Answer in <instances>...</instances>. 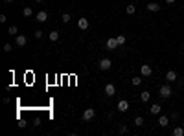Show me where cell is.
<instances>
[{
    "label": "cell",
    "mask_w": 184,
    "mask_h": 136,
    "mask_svg": "<svg viewBox=\"0 0 184 136\" xmlns=\"http://www.w3.org/2000/svg\"><path fill=\"white\" fill-rule=\"evenodd\" d=\"M171 94H173V92H171V87H170V85H162V87L158 88V96H160L162 99H170Z\"/></svg>",
    "instance_id": "1"
},
{
    "label": "cell",
    "mask_w": 184,
    "mask_h": 136,
    "mask_svg": "<svg viewBox=\"0 0 184 136\" xmlns=\"http://www.w3.org/2000/svg\"><path fill=\"white\" fill-rule=\"evenodd\" d=\"M81 118H83V122H90V120L96 118V110L94 109H85L83 114H81Z\"/></svg>",
    "instance_id": "2"
},
{
    "label": "cell",
    "mask_w": 184,
    "mask_h": 136,
    "mask_svg": "<svg viewBox=\"0 0 184 136\" xmlns=\"http://www.w3.org/2000/svg\"><path fill=\"white\" fill-rule=\"evenodd\" d=\"M98 66H99V70H109V68L112 66V63H111V59H109V57H103V59H99Z\"/></svg>",
    "instance_id": "3"
},
{
    "label": "cell",
    "mask_w": 184,
    "mask_h": 136,
    "mask_svg": "<svg viewBox=\"0 0 184 136\" xmlns=\"http://www.w3.org/2000/svg\"><path fill=\"white\" fill-rule=\"evenodd\" d=\"M151 74H153L151 64H142V66H140V75H142V77H149Z\"/></svg>",
    "instance_id": "4"
},
{
    "label": "cell",
    "mask_w": 184,
    "mask_h": 136,
    "mask_svg": "<svg viewBox=\"0 0 184 136\" xmlns=\"http://www.w3.org/2000/svg\"><path fill=\"white\" fill-rule=\"evenodd\" d=\"M105 46H107V50H116L118 46H120V44H118V41H116V37H111V39H107Z\"/></svg>",
    "instance_id": "5"
},
{
    "label": "cell",
    "mask_w": 184,
    "mask_h": 136,
    "mask_svg": "<svg viewBox=\"0 0 184 136\" xmlns=\"http://www.w3.org/2000/svg\"><path fill=\"white\" fill-rule=\"evenodd\" d=\"M116 109L120 110V112H127V110H129V101H127V99H120Z\"/></svg>",
    "instance_id": "6"
},
{
    "label": "cell",
    "mask_w": 184,
    "mask_h": 136,
    "mask_svg": "<svg viewBox=\"0 0 184 136\" xmlns=\"http://www.w3.org/2000/svg\"><path fill=\"white\" fill-rule=\"evenodd\" d=\"M88 26H90V22H88L85 17H81V18L77 21V28H79V29H88Z\"/></svg>",
    "instance_id": "7"
},
{
    "label": "cell",
    "mask_w": 184,
    "mask_h": 136,
    "mask_svg": "<svg viewBox=\"0 0 184 136\" xmlns=\"http://www.w3.org/2000/svg\"><path fill=\"white\" fill-rule=\"evenodd\" d=\"M35 21L37 22H48V13L46 11H39L35 15Z\"/></svg>",
    "instance_id": "8"
},
{
    "label": "cell",
    "mask_w": 184,
    "mask_h": 136,
    "mask_svg": "<svg viewBox=\"0 0 184 136\" xmlns=\"http://www.w3.org/2000/svg\"><path fill=\"white\" fill-rule=\"evenodd\" d=\"M105 94L107 96H114V94H116V87H114V83H107L105 85Z\"/></svg>",
    "instance_id": "9"
},
{
    "label": "cell",
    "mask_w": 184,
    "mask_h": 136,
    "mask_svg": "<svg viewBox=\"0 0 184 136\" xmlns=\"http://www.w3.org/2000/svg\"><path fill=\"white\" fill-rule=\"evenodd\" d=\"M26 44H28V37H26V35H17V46H26Z\"/></svg>",
    "instance_id": "10"
},
{
    "label": "cell",
    "mask_w": 184,
    "mask_h": 136,
    "mask_svg": "<svg viewBox=\"0 0 184 136\" xmlns=\"http://www.w3.org/2000/svg\"><path fill=\"white\" fill-rule=\"evenodd\" d=\"M147 9H149L151 13H158V11H160V6H158L157 2H149V4H147Z\"/></svg>",
    "instance_id": "11"
},
{
    "label": "cell",
    "mask_w": 184,
    "mask_h": 136,
    "mask_svg": "<svg viewBox=\"0 0 184 136\" xmlns=\"http://www.w3.org/2000/svg\"><path fill=\"white\" fill-rule=\"evenodd\" d=\"M149 112L157 116V114H160V112H162V107H160L158 103H155V105H151V107H149Z\"/></svg>",
    "instance_id": "12"
},
{
    "label": "cell",
    "mask_w": 184,
    "mask_h": 136,
    "mask_svg": "<svg viewBox=\"0 0 184 136\" xmlns=\"http://www.w3.org/2000/svg\"><path fill=\"white\" fill-rule=\"evenodd\" d=\"M158 125H160V127H168V125H170V116H160V118H158Z\"/></svg>",
    "instance_id": "13"
},
{
    "label": "cell",
    "mask_w": 184,
    "mask_h": 136,
    "mask_svg": "<svg viewBox=\"0 0 184 136\" xmlns=\"http://www.w3.org/2000/svg\"><path fill=\"white\" fill-rule=\"evenodd\" d=\"M48 39H50V41H52V42L59 41V31H57V29H53V31H50V33H48Z\"/></svg>",
    "instance_id": "14"
},
{
    "label": "cell",
    "mask_w": 184,
    "mask_h": 136,
    "mask_svg": "<svg viewBox=\"0 0 184 136\" xmlns=\"http://www.w3.org/2000/svg\"><path fill=\"white\" fill-rule=\"evenodd\" d=\"M177 79V72H173V70H170V72L166 74V81H170V83H173Z\"/></svg>",
    "instance_id": "15"
},
{
    "label": "cell",
    "mask_w": 184,
    "mask_h": 136,
    "mask_svg": "<svg viewBox=\"0 0 184 136\" xmlns=\"http://www.w3.org/2000/svg\"><path fill=\"white\" fill-rule=\"evenodd\" d=\"M22 15H24V17H26V18H29V17H33V9L29 8V6H26V8L22 9Z\"/></svg>",
    "instance_id": "16"
},
{
    "label": "cell",
    "mask_w": 184,
    "mask_h": 136,
    "mask_svg": "<svg viewBox=\"0 0 184 136\" xmlns=\"http://www.w3.org/2000/svg\"><path fill=\"white\" fill-rule=\"evenodd\" d=\"M149 98H151V94H149L147 90H144V92L140 94V101H144V103H147V101H149Z\"/></svg>",
    "instance_id": "17"
},
{
    "label": "cell",
    "mask_w": 184,
    "mask_h": 136,
    "mask_svg": "<svg viewBox=\"0 0 184 136\" xmlns=\"http://www.w3.org/2000/svg\"><path fill=\"white\" fill-rule=\"evenodd\" d=\"M125 13H127V15H135V13H136V8L133 6V4H129V6L125 8Z\"/></svg>",
    "instance_id": "18"
},
{
    "label": "cell",
    "mask_w": 184,
    "mask_h": 136,
    "mask_svg": "<svg viewBox=\"0 0 184 136\" xmlns=\"http://www.w3.org/2000/svg\"><path fill=\"white\" fill-rule=\"evenodd\" d=\"M8 33H9V35H17V33H18V28L15 26V24H11V26L8 28Z\"/></svg>",
    "instance_id": "19"
},
{
    "label": "cell",
    "mask_w": 184,
    "mask_h": 136,
    "mask_svg": "<svg viewBox=\"0 0 184 136\" xmlns=\"http://www.w3.org/2000/svg\"><path fill=\"white\" fill-rule=\"evenodd\" d=\"M173 134H175V136H182L184 134V127H173Z\"/></svg>",
    "instance_id": "20"
},
{
    "label": "cell",
    "mask_w": 184,
    "mask_h": 136,
    "mask_svg": "<svg viewBox=\"0 0 184 136\" xmlns=\"http://www.w3.org/2000/svg\"><path fill=\"white\" fill-rule=\"evenodd\" d=\"M135 125H136V127H142V125H144V118H142V116H136V118H135Z\"/></svg>",
    "instance_id": "21"
},
{
    "label": "cell",
    "mask_w": 184,
    "mask_h": 136,
    "mask_svg": "<svg viewBox=\"0 0 184 136\" xmlns=\"http://www.w3.org/2000/svg\"><path fill=\"white\" fill-rule=\"evenodd\" d=\"M118 131H120V134H125L129 129H127V125H125V123H120V127H118Z\"/></svg>",
    "instance_id": "22"
},
{
    "label": "cell",
    "mask_w": 184,
    "mask_h": 136,
    "mask_svg": "<svg viewBox=\"0 0 184 136\" xmlns=\"http://www.w3.org/2000/svg\"><path fill=\"white\" fill-rule=\"evenodd\" d=\"M131 81H133V85H135V87H138V85L142 83V77H138V75H135V77H133Z\"/></svg>",
    "instance_id": "23"
},
{
    "label": "cell",
    "mask_w": 184,
    "mask_h": 136,
    "mask_svg": "<svg viewBox=\"0 0 184 136\" xmlns=\"http://www.w3.org/2000/svg\"><path fill=\"white\" fill-rule=\"evenodd\" d=\"M33 35H35V39H37V41H41V39L44 37V33H42V29H37V31H35V33H33Z\"/></svg>",
    "instance_id": "24"
},
{
    "label": "cell",
    "mask_w": 184,
    "mask_h": 136,
    "mask_svg": "<svg viewBox=\"0 0 184 136\" xmlns=\"http://www.w3.org/2000/svg\"><path fill=\"white\" fill-rule=\"evenodd\" d=\"M61 21H63V22H70L72 18H70V15H68V13H63V15H61Z\"/></svg>",
    "instance_id": "25"
},
{
    "label": "cell",
    "mask_w": 184,
    "mask_h": 136,
    "mask_svg": "<svg viewBox=\"0 0 184 136\" xmlns=\"http://www.w3.org/2000/svg\"><path fill=\"white\" fill-rule=\"evenodd\" d=\"M116 41H118V44H120V46H122V44H125V35H118Z\"/></svg>",
    "instance_id": "26"
},
{
    "label": "cell",
    "mask_w": 184,
    "mask_h": 136,
    "mask_svg": "<svg viewBox=\"0 0 184 136\" xmlns=\"http://www.w3.org/2000/svg\"><path fill=\"white\" fill-rule=\"evenodd\" d=\"M170 120H173V122L179 120V114H177V112H171V114H170Z\"/></svg>",
    "instance_id": "27"
},
{
    "label": "cell",
    "mask_w": 184,
    "mask_h": 136,
    "mask_svg": "<svg viewBox=\"0 0 184 136\" xmlns=\"http://www.w3.org/2000/svg\"><path fill=\"white\" fill-rule=\"evenodd\" d=\"M4 52H8V53L11 52V44H4Z\"/></svg>",
    "instance_id": "28"
},
{
    "label": "cell",
    "mask_w": 184,
    "mask_h": 136,
    "mask_svg": "<svg viewBox=\"0 0 184 136\" xmlns=\"http://www.w3.org/2000/svg\"><path fill=\"white\" fill-rule=\"evenodd\" d=\"M0 22H2V24H4V22H8V17H6V15H4V13L0 15Z\"/></svg>",
    "instance_id": "29"
},
{
    "label": "cell",
    "mask_w": 184,
    "mask_h": 136,
    "mask_svg": "<svg viewBox=\"0 0 184 136\" xmlns=\"http://www.w3.org/2000/svg\"><path fill=\"white\" fill-rule=\"evenodd\" d=\"M166 2H168V4H175V0H166Z\"/></svg>",
    "instance_id": "30"
},
{
    "label": "cell",
    "mask_w": 184,
    "mask_h": 136,
    "mask_svg": "<svg viewBox=\"0 0 184 136\" xmlns=\"http://www.w3.org/2000/svg\"><path fill=\"white\" fill-rule=\"evenodd\" d=\"M4 2H6V4H9V2H13V0H4Z\"/></svg>",
    "instance_id": "31"
},
{
    "label": "cell",
    "mask_w": 184,
    "mask_h": 136,
    "mask_svg": "<svg viewBox=\"0 0 184 136\" xmlns=\"http://www.w3.org/2000/svg\"><path fill=\"white\" fill-rule=\"evenodd\" d=\"M35 2H42V0H35Z\"/></svg>",
    "instance_id": "32"
},
{
    "label": "cell",
    "mask_w": 184,
    "mask_h": 136,
    "mask_svg": "<svg viewBox=\"0 0 184 136\" xmlns=\"http://www.w3.org/2000/svg\"><path fill=\"white\" fill-rule=\"evenodd\" d=\"M182 127H184V122H182Z\"/></svg>",
    "instance_id": "33"
}]
</instances>
